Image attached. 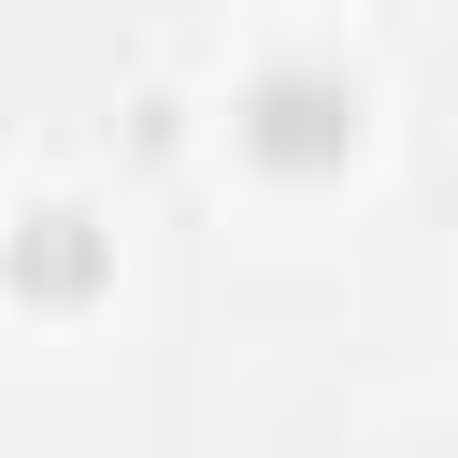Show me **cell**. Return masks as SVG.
I'll return each instance as SVG.
<instances>
[{
  "instance_id": "1",
  "label": "cell",
  "mask_w": 458,
  "mask_h": 458,
  "mask_svg": "<svg viewBox=\"0 0 458 458\" xmlns=\"http://www.w3.org/2000/svg\"><path fill=\"white\" fill-rule=\"evenodd\" d=\"M229 143H243L272 186H315V172H344V157L372 143V100H358L344 57H258V72L229 86Z\"/></svg>"
},
{
  "instance_id": "2",
  "label": "cell",
  "mask_w": 458,
  "mask_h": 458,
  "mask_svg": "<svg viewBox=\"0 0 458 458\" xmlns=\"http://www.w3.org/2000/svg\"><path fill=\"white\" fill-rule=\"evenodd\" d=\"M0 272H14L29 315H86V301L114 286V229H100L86 200H29V215L0 229Z\"/></svg>"
}]
</instances>
